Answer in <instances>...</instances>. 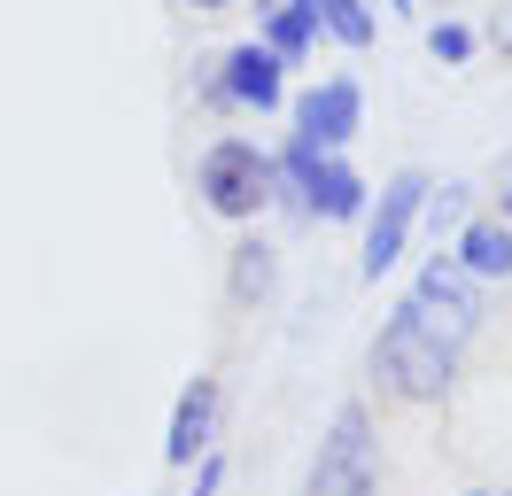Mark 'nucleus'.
Segmentation results:
<instances>
[{
  "instance_id": "dca6fc26",
  "label": "nucleus",
  "mask_w": 512,
  "mask_h": 496,
  "mask_svg": "<svg viewBox=\"0 0 512 496\" xmlns=\"http://www.w3.org/2000/svg\"><path fill=\"white\" fill-rule=\"evenodd\" d=\"M218 489H225V458L210 450V458L194 465V489H187V496H218Z\"/></svg>"
},
{
  "instance_id": "9b49d317",
  "label": "nucleus",
  "mask_w": 512,
  "mask_h": 496,
  "mask_svg": "<svg viewBox=\"0 0 512 496\" xmlns=\"http://www.w3.org/2000/svg\"><path fill=\"white\" fill-rule=\"evenodd\" d=\"M272 279H280V256L256 241H233V272H225V295H233V310H256L264 295H272Z\"/></svg>"
},
{
  "instance_id": "f03ea898",
  "label": "nucleus",
  "mask_w": 512,
  "mask_h": 496,
  "mask_svg": "<svg viewBox=\"0 0 512 496\" xmlns=\"http://www.w3.org/2000/svg\"><path fill=\"white\" fill-rule=\"evenodd\" d=\"M194 194H202V210H210V217L249 225V217L272 210V194H280V163L256 148V140L225 132V140H210L202 163H194Z\"/></svg>"
},
{
  "instance_id": "f257e3e1",
  "label": "nucleus",
  "mask_w": 512,
  "mask_h": 496,
  "mask_svg": "<svg viewBox=\"0 0 512 496\" xmlns=\"http://www.w3.org/2000/svg\"><path fill=\"white\" fill-rule=\"evenodd\" d=\"M458 380V349L443 334H427V318L412 303L388 310V326L373 334V388L388 403H443Z\"/></svg>"
},
{
  "instance_id": "7ed1b4c3",
  "label": "nucleus",
  "mask_w": 512,
  "mask_h": 496,
  "mask_svg": "<svg viewBox=\"0 0 512 496\" xmlns=\"http://www.w3.org/2000/svg\"><path fill=\"white\" fill-rule=\"evenodd\" d=\"M272 163H280V194H272V202H288L295 217L357 225V217L373 210V186L350 171V155H319L311 140H288V148L272 155Z\"/></svg>"
},
{
  "instance_id": "4be33fe9",
  "label": "nucleus",
  "mask_w": 512,
  "mask_h": 496,
  "mask_svg": "<svg viewBox=\"0 0 512 496\" xmlns=\"http://www.w3.org/2000/svg\"><path fill=\"white\" fill-rule=\"evenodd\" d=\"M466 496H489V489H466Z\"/></svg>"
},
{
  "instance_id": "6ab92c4d",
  "label": "nucleus",
  "mask_w": 512,
  "mask_h": 496,
  "mask_svg": "<svg viewBox=\"0 0 512 496\" xmlns=\"http://www.w3.org/2000/svg\"><path fill=\"white\" fill-rule=\"evenodd\" d=\"M388 8H396V16H412V8H419V0H388Z\"/></svg>"
},
{
  "instance_id": "412c9836",
  "label": "nucleus",
  "mask_w": 512,
  "mask_h": 496,
  "mask_svg": "<svg viewBox=\"0 0 512 496\" xmlns=\"http://www.w3.org/2000/svg\"><path fill=\"white\" fill-rule=\"evenodd\" d=\"M497 217H505V225H512V186H505V210H497Z\"/></svg>"
},
{
  "instance_id": "4468645a",
  "label": "nucleus",
  "mask_w": 512,
  "mask_h": 496,
  "mask_svg": "<svg viewBox=\"0 0 512 496\" xmlns=\"http://www.w3.org/2000/svg\"><path fill=\"white\" fill-rule=\"evenodd\" d=\"M419 217L435 225V241H443V233L458 241V233H466V186H427V210Z\"/></svg>"
},
{
  "instance_id": "6e6552de",
  "label": "nucleus",
  "mask_w": 512,
  "mask_h": 496,
  "mask_svg": "<svg viewBox=\"0 0 512 496\" xmlns=\"http://www.w3.org/2000/svg\"><path fill=\"white\" fill-rule=\"evenodd\" d=\"M365 124V86L357 78H319V86L295 101V140H311L319 155H342Z\"/></svg>"
},
{
  "instance_id": "a211bd4d",
  "label": "nucleus",
  "mask_w": 512,
  "mask_h": 496,
  "mask_svg": "<svg viewBox=\"0 0 512 496\" xmlns=\"http://www.w3.org/2000/svg\"><path fill=\"white\" fill-rule=\"evenodd\" d=\"M272 8H288V0H256V16H272Z\"/></svg>"
},
{
  "instance_id": "423d86ee",
  "label": "nucleus",
  "mask_w": 512,
  "mask_h": 496,
  "mask_svg": "<svg viewBox=\"0 0 512 496\" xmlns=\"http://www.w3.org/2000/svg\"><path fill=\"white\" fill-rule=\"evenodd\" d=\"M404 303H412L419 318H427V334H443L450 349H466V341L481 334V279H466L458 256H443V248L419 264V279H412Z\"/></svg>"
},
{
  "instance_id": "1a4fd4ad",
  "label": "nucleus",
  "mask_w": 512,
  "mask_h": 496,
  "mask_svg": "<svg viewBox=\"0 0 512 496\" xmlns=\"http://www.w3.org/2000/svg\"><path fill=\"white\" fill-rule=\"evenodd\" d=\"M218 411H225V388L218 372H194L179 403H171V427H163V465H202L218 450Z\"/></svg>"
},
{
  "instance_id": "9d476101",
  "label": "nucleus",
  "mask_w": 512,
  "mask_h": 496,
  "mask_svg": "<svg viewBox=\"0 0 512 496\" xmlns=\"http://www.w3.org/2000/svg\"><path fill=\"white\" fill-rule=\"evenodd\" d=\"M466 279H512V225L505 217H466V233L450 241Z\"/></svg>"
},
{
  "instance_id": "20e7f679",
  "label": "nucleus",
  "mask_w": 512,
  "mask_h": 496,
  "mask_svg": "<svg viewBox=\"0 0 512 496\" xmlns=\"http://www.w3.org/2000/svg\"><path fill=\"white\" fill-rule=\"evenodd\" d=\"M381 489V434H373V411L365 396H350L319 434V458L303 473V496H373Z\"/></svg>"
},
{
  "instance_id": "f8f14e48",
  "label": "nucleus",
  "mask_w": 512,
  "mask_h": 496,
  "mask_svg": "<svg viewBox=\"0 0 512 496\" xmlns=\"http://www.w3.org/2000/svg\"><path fill=\"white\" fill-rule=\"evenodd\" d=\"M256 39L272 47L280 62H303L311 47H319V16L303 8V0H288V8H272V16H256Z\"/></svg>"
},
{
  "instance_id": "ddd939ff",
  "label": "nucleus",
  "mask_w": 512,
  "mask_h": 496,
  "mask_svg": "<svg viewBox=\"0 0 512 496\" xmlns=\"http://www.w3.org/2000/svg\"><path fill=\"white\" fill-rule=\"evenodd\" d=\"M311 16H319V39H334V47H373V8L365 0H311Z\"/></svg>"
},
{
  "instance_id": "0eeeda50",
  "label": "nucleus",
  "mask_w": 512,
  "mask_h": 496,
  "mask_svg": "<svg viewBox=\"0 0 512 496\" xmlns=\"http://www.w3.org/2000/svg\"><path fill=\"white\" fill-rule=\"evenodd\" d=\"M210 109H280L288 101V62L272 55L264 39H241V47H225L218 55V70H210Z\"/></svg>"
},
{
  "instance_id": "aec40b11",
  "label": "nucleus",
  "mask_w": 512,
  "mask_h": 496,
  "mask_svg": "<svg viewBox=\"0 0 512 496\" xmlns=\"http://www.w3.org/2000/svg\"><path fill=\"white\" fill-rule=\"evenodd\" d=\"M187 8H233V0H187Z\"/></svg>"
},
{
  "instance_id": "5701e85b",
  "label": "nucleus",
  "mask_w": 512,
  "mask_h": 496,
  "mask_svg": "<svg viewBox=\"0 0 512 496\" xmlns=\"http://www.w3.org/2000/svg\"><path fill=\"white\" fill-rule=\"evenodd\" d=\"M303 8H311V0H303Z\"/></svg>"
},
{
  "instance_id": "39448f33",
  "label": "nucleus",
  "mask_w": 512,
  "mask_h": 496,
  "mask_svg": "<svg viewBox=\"0 0 512 496\" xmlns=\"http://www.w3.org/2000/svg\"><path fill=\"white\" fill-rule=\"evenodd\" d=\"M427 171L419 163H404L396 179H381V194H373V210H365V256H357V272L381 287L396 264H404V248H412V225H419V210H427Z\"/></svg>"
},
{
  "instance_id": "f3484780",
  "label": "nucleus",
  "mask_w": 512,
  "mask_h": 496,
  "mask_svg": "<svg viewBox=\"0 0 512 496\" xmlns=\"http://www.w3.org/2000/svg\"><path fill=\"white\" fill-rule=\"evenodd\" d=\"M497 39H505V47H512V8H505V24H497Z\"/></svg>"
},
{
  "instance_id": "2eb2a0df",
  "label": "nucleus",
  "mask_w": 512,
  "mask_h": 496,
  "mask_svg": "<svg viewBox=\"0 0 512 496\" xmlns=\"http://www.w3.org/2000/svg\"><path fill=\"white\" fill-rule=\"evenodd\" d=\"M427 55L450 62V70H458V62H474V31H466V24H427Z\"/></svg>"
}]
</instances>
